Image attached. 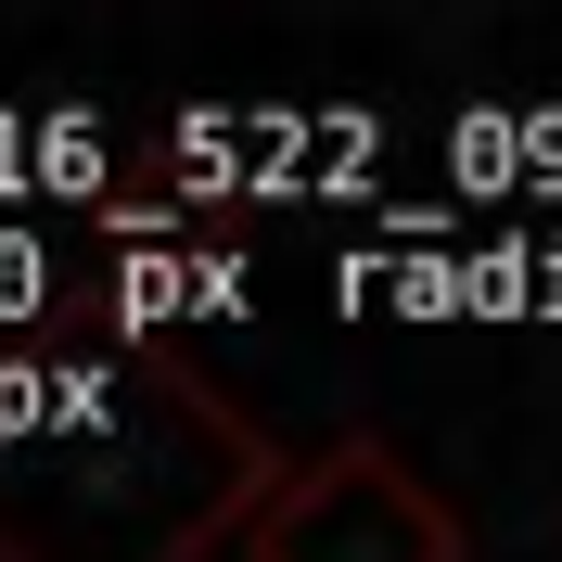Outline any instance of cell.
<instances>
[{"label": "cell", "instance_id": "1", "mask_svg": "<svg viewBox=\"0 0 562 562\" xmlns=\"http://www.w3.org/2000/svg\"><path fill=\"white\" fill-rule=\"evenodd\" d=\"M294 460L179 346L52 333L0 358V562H205Z\"/></svg>", "mask_w": 562, "mask_h": 562}, {"label": "cell", "instance_id": "2", "mask_svg": "<svg viewBox=\"0 0 562 562\" xmlns=\"http://www.w3.org/2000/svg\"><path fill=\"white\" fill-rule=\"evenodd\" d=\"M244 562H473V525L384 435H333V448H307L269 486Z\"/></svg>", "mask_w": 562, "mask_h": 562}]
</instances>
